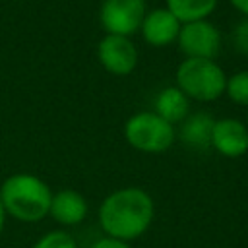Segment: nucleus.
Masks as SVG:
<instances>
[{"instance_id":"nucleus-1","label":"nucleus","mask_w":248,"mask_h":248,"mask_svg":"<svg viewBox=\"0 0 248 248\" xmlns=\"http://www.w3.org/2000/svg\"><path fill=\"white\" fill-rule=\"evenodd\" d=\"M153 198L138 186L110 192L99 205V225L107 236L130 242L140 238L153 221Z\"/></svg>"},{"instance_id":"nucleus-2","label":"nucleus","mask_w":248,"mask_h":248,"mask_svg":"<svg viewBox=\"0 0 248 248\" xmlns=\"http://www.w3.org/2000/svg\"><path fill=\"white\" fill-rule=\"evenodd\" d=\"M0 200L6 215L21 223H37L48 215L52 190L37 174L16 172L2 182Z\"/></svg>"},{"instance_id":"nucleus-3","label":"nucleus","mask_w":248,"mask_h":248,"mask_svg":"<svg viewBox=\"0 0 248 248\" xmlns=\"http://www.w3.org/2000/svg\"><path fill=\"white\" fill-rule=\"evenodd\" d=\"M227 74L207 58H184L176 68V87L192 101L211 103L225 93Z\"/></svg>"},{"instance_id":"nucleus-4","label":"nucleus","mask_w":248,"mask_h":248,"mask_svg":"<svg viewBox=\"0 0 248 248\" xmlns=\"http://www.w3.org/2000/svg\"><path fill=\"white\" fill-rule=\"evenodd\" d=\"M124 138L128 145H132L141 153H163L174 143L176 130L157 112L143 110L132 114L126 120Z\"/></svg>"},{"instance_id":"nucleus-5","label":"nucleus","mask_w":248,"mask_h":248,"mask_svg":"<svg viewBox=\"0 0 248 248\" xmlns=\"http://www.w3.org/2000/svg\"><path fill=\"white\" fill-rule=\"evenodd\" d=\"M145 14V0H103L99 21L107 35L132 37L140 31Z\"/></svg>"},{"instance_id":"nucleus-6","label":"nucleus","mask_w":248,"mask_h":248,"mask_svg":"<svg viewBox=\"0 0 248 248\" xmlns=\"http://www.w3.org/2000/svg\"><path fill=\"white\" fill-rule=\"evenodd\" d=\"M176 43L186 58L215 60L221 50V31L209 19L188 21L180 25Z\"/></svg>"},{"instance_id":"nucleus-7","label":"nucleus","mask_w":248,"mask_h":248,"mask_svg":"<svg viewBox=\"0 0 248 248\" xmlns=\"http://www.w3.org/2000/svg\"><path fill=\"white\" fill-rule=\"evenodd\" d=\"M99 64L112 76H128L138 66V48L130 37L105 35L97 45Z\"/></svg>"},{"instance_id":"nucleus-8","label":"nucleus","mask_w":248,"mask_h":248,"mask_svg":"<svg viewBox=\"0 0 248 248\" xmlns=\"http://www.w3.org/2000/svg\"><path fill=\"white\" fill-rule=\"evenodd\" d=\"M211 147L229 159L248 153V128L238 118H219L211 128Z\"/></svg>"},{"instance_id":"nucleus-9","label":"nucleus","mask_w":248,"mask_h":248,"mask_svg":"<svg viewBox=\"0 0 248 248\" xmlns=\"http://www.w3.org/2000/svg\"><path fill=\"white\" fill-rule=\"evenodd\" d=\"M180 21L174 17V14L167 8H155L145 14L140 33L143 41L151 46H169L176 43L178 31H180Z\"/></svg>"},{"instance_id":"nucleus-10","label":"nucleus","mask_w":248,"mask_h":248,"mask_svg":"<svg viewBox=\"0 0 248 248\" xmlns=\"http://www.w3.org/2000/svg\"><path fill=\"white\" fill-rule=\"evenodd\" d=\"M48 215L62 227L79 225L87 215V202L78 190H58L56 194H52Z\"/></svg>"},{"instance_id":"nucleus-11","label":"nucleus","mask_w":248,"mask_h":248,"mask_svg":"<svg viewBox=\"0 0 248 248\" xmlns=\"http://www.w3.org/2000/svg\"><path fill=\"white\" fill-rule=\"evenodd\" d=\"M161 118H165L167 122H170L172 126L182 122L188 112H190V99L176 87V85H170V87H165L157 93L155 97V110Z\"/></svg>"},{"instance_id":"nucleus-12","label":"nucleus","mask_w":248,"mask_h":248,"mask_svg":"<svg viewBox=\"0 0 248 248\" xmlns=\"http://www.w3.org/2000/svg\"><path fill=\"white\" fill-rule=\"evenodd\" d=\"M213 118L207 112H194L188 114L180 122V140L196 149H203L211 145V128H213Z\"/></svg>"},{"instance_id":"nucleus-13","label":"nucleus","mask_w":248,"mask_h":248,"mask_svg":"<svg viewBox=\"0 0 248 248\" xmlns=\"http://www.w3.org/2000/svg\"><path fill=\"white\" fill-rule=\"evenodd\" d=\"M217 0H167V10L174 14L180 23L207 19V16L215 10Z\"/></svg>"},{"instance_id":"nucleus-14","label":"nucleus","mask_w":248,"mask_h":248,"mask_svg":"<svg viewBox=\"0 0 248 248\" xmlns=\"http://www.w3.org/2000/svg\"><path fill=\"white\" fill-rule=\"evenodd\" d=\"M225 93L232 103L248 107V70H240L232 76H227Z\"/></svg>"},{"instance_id":"nucleus-15","label":"nucleus","mask_w":248,"mask_h":248,"mask_svg":"<svg viewBox=\"0 0 248 248\" xmlns=\"http://www.w3.org/2000/svg\"><path fill=\"white\" fill-rule=\"evenodd\" d=\"M31 248H78V244L66 231H48Z\"/></svg>"},{"instance_id":"nucleus-16","label":"nucleus","mask_w":248,"mask_h":248,"mask_svg":"<svg viewBox=\"0 0 248 248\" xmlns=\"http://www.w3.org/2000/svg\"><path fill=\"white\" fill-rule=\"evenodd\" d=\"M232 41L236 50H242L244 54H248V17H244L232 31Z\"/></svg>"},{"instance_id":"nucleus-17","label":"nucleus","mask_w":248,"mask_h":248,"mask_svg":"<svg viewBox=\"0 0 248 248\" xmlns=\"http://www.w3.org/2000/svg\"><path fill=\"white\" fill-rule=\"evenodd\" d=\"M89 248H132L128 242L124 240H116V238H110V236H103L99 240H95Z\"/></svg>"},{"instance_id":"nucleus-18","label":"nucleus","mask_w":248,"mask_h":248,"mask_svg":"<svg viewBox=\"0 0 248 248\" xmlns=\"http://www.w3.org/2000/svg\"><path fill=\"white\" fill-rule=\"evenodd\" d=\"M229 2L234 6V10H238L242 16L248 17V0H229Z\"/></svg>"},{"instance_id":"nucleus-19","label":"nucleus","mask_w":248,"mask_h":248,"mask_svg":"<svg viewBox=\"0 0 248 248\" xmlns=\"http://www.w3.org/2000/svg\"><path fill=\"white\" fill-rule=\"evenodd\" d=\"M4 225H6V211H4V205H2V200H0V234L4 231Z\"/></svg>"},{"instance_id":"nucleus-20","label":"nucleus","mask_w":248,"mask_h":248,"mask_svg":"<svg viewBox=\"0 0 248 248\" xmlns=\"http://www.w3.org/2000/svg\"><path fill=\"white\" fill-rule=\"evenodd\" d=\"M244 124H246V128H248V114H246V122H244Z\"/></svg>"}]
</instances>
